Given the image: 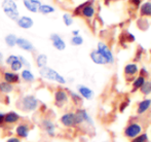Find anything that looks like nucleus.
<instances>
[{"instance_id":"1","label":"nucleus","mask_w":151,"mask_h":142,"mask_svg":"<svg viewBox=\"0 0 151 142\" xmlns=\"http://www.w3.org/2000/svg\"><path fill=\"white\" fill-rule=\"evenodd\" d=\"M40 106V102L37 99V97L34 96V95L28 94V95H24L20 100L17 102V107L23 112H34L39 108Z\"/></svg>"},{"instance_id":"2","label":"nucleus","mask_w":151,"mask_h":142,"mask_svg":"<svg viewBox=\"0 0 151 142\" xmlns=\"http://www.w3.org/2000/svg\"><path fill=\"white\" fill-rule=\"evenodd\" d=\"M39 75L42 78L47 80H52L59 84H66V78L63 75H61L58 71H56L55 69L50 68V67H43V68L39 69Z\"/></svg>"},{"instance_id":"3","label":"nucleus","mask_w":151,"mask_h":142,"mask_svg":"<svg viewBox=\"0 0 151 142\" xmlns=\"http://www.w3.org/2000/svg\"><path fill=\"white\" fill-rule=\"evenodd\" d=\"M1 6H2V10L6 14V17L9 18L12 21H17L20 18L18 4L16 3L14 0H3Z\"/></svg>"},{"instance_id":"4","label":"nucleus","mask_w":151,"mask_h":142,"mask_svg":"<svg viewBox=\"0 0 151 142\" xmlns=\"http://www.w3.org/2000/svg\"><path fill=\"white\" fill-rule=\"evenodd\" d=\"M75 113V120L77 126H81V125L86 124V126L93 127V120L91 118L90 113L88 112V110L84 108H77L74 111Z\"/></svg>"},{"instance_id":"5","label":"nucleus","mask_w":151,"mask_h":142,"mask_svg":"<svg viewBox=\"0 0 151 142\" xmlns=\"http://www.w3.org/2000/svg\"><path fill=\"white\" fill-rule=\"evenodd\" d=\"M40 128L48 137H55L57 135V125L52 118L43 117L40 120Z\"/></svg>"},{"instance_id":"6","label":"nucleus","mask_w":151,"mask_h":142,"mask_svg":"<svg viewBox=\"0 0 151 142\" xmlns=\"http://www.w3.org/2000/svg\"><path fill=\"white\" fill-rule=\"evenodd\" d=\"M69 95L68 92L64 89H58L54 93V103L57 107L63 108L69 102Z\"/></svg>"},{"instance_id":"7","label":"nucleus","mask_w":151,"mask_h":142,"mask_svg":"<svg viewBox=\"0 0 151 142\" xmlns=\"http://www.w3.org/2000/svg\"><path fill=\"white\" fill-rule=\"evenodd\" d=\"M60 124L65 128H75V127H77L74 111H68L62 114L60 117Z\"/></svg>"},{"instance_id":"8","label":"nucleus","mask_w":151,"mask_h":142,"mask_svg":"<svg viewBox=\"0 0 151 142\" xmlns=\"http://www.w3.org/2000/svg\"><path fill=\"white\" fill-rule=\"evenodd\" d=\"M30 126L24 122H20L19 124H17L16 128H14V134L20 139H27L30 135Z\"/></svg>"},{"instance_id":"9","label":"nucleus","mask_w":151,"mask_h":142,"mask_svg":"<svg viewBox=\"0 0 151 142\" xmlns=\"http://www.w3.org/2000/svg\"><path fill=\"white\" fill-rule=\"evenodd\" d=\"M97 50L106 59L108 64H113L114 63V57L113 54H112L111 50L108 48V45L103 41H100L98 42V48Z\"/></svg>"},{"instance_id":"10","label":"nucleus","mask_w":151,"mask_h":142,"mask_svg":"<svg viewBox=\"0 0 151 142\" xmlns=\"http://www.w3.org/2000/svg\"><path fill=\"white\" fill-rule=\"evenodd\" d=\"M124 136L127 138L134 139L142 133V126L138 123H132V124L127 125L124 129Z\"/></svg>"},{"instance_id":"11","label":"nucleus","mask_w":151,"mask_h":142,"mask_svg":"<svg viewBox=\"0 0 151 142\" xmlns=\"http://www.w3.org/2000/svg\"><path fill=\"white\" fill-rule=\"evenodd\" d=\"M22 117L21 115L16 111H8L5 113L4 115V123H5V126H14V125H17L21 122Z\"/></svg>"},{"instance_id":"12","label":"nucleus","mask_w":151,"mask_h":142,"mask_svg":"<svg viewBox=\"0 0 151 142\" xmlns=\"http://www.w3.org/2000/svg\"><path fill=\"white\" fill-rule=\"evenodd\" d=\"M2 77H3V81L12 84V86L19 84L21 81L20 74H18L17 72H12L10 70L4 71L3 74H2Z\"/></svg>"},{"instance_id":"13","label":"nucleus","mask_w":151,"mask_h":142,"mask_svg":"<svg viewBox=\"0 0 151 142\" xmlns=\"http://www.w3.org/2000/svg\"><path fill=\"white\" fill-rule=\"evenodd\" d=\"M77 93L82 99H86V100H91L93 98V95H95L93 91L88 86H84V84H78Z\"/></svg>"},{"instance_id":"14","label":"nucleus","mask_w":151,"mask_h":142,"mask_svg":"<svg viewBox=\"0 0 151 142\" xmlns=\"http://www.w3.org/2000/svg\"><path fill=\"white\" fill-rule=\"evenodd\" d=\"M50 39L52 40V46H54L56 50L62 52V50H64L66 48V42L64 41L63 38H62L59 34H57V33H52V34H50Z\"/></svg>"},{"instance_id":"15","label":"nucleus","mask_w":151,"mask_h":142,"mask_svg":"<svg viewBox=\"0 0 151 142\" xmlns=\"http://www.w3.org/2000/svg\"><path fill=\"white\" fill-rule=\"evenodd\" d=\"M17 25H18L20 28L25 29V30H28V29H31L32 27L34 26V21L33 19L30 18L28 16H23L20 17L18 20L16 21Z\"/></svg>"},{"instance_id":"16","label":"nucleus","mask_w":151,"mask_h":142,"mask_svg":"<svg viewBox=\"0 0 151 142\" xmlns=\"http://www.w3.org/2000/svg\"><path fill=\"white\" fill-rule=\"evenodd\" d=\"M17 45H18L21 50H25V52L31 53L35 50L33 43H32L30 40L26 39V38H24V37H18V39H17Z\"/></svg>"},{"instance_id":"17","label":"nucleus","mask_w":151,"mask_h":142,"mask_svg":"<svg viewBox=\"0 0 151 142\" xmlns=\"http://www.w3.org/2000/svg\"><path fill=\"white\" fill-rule=\"evenodd\" d=\"M23 4L30 12H37L42 2L40 0H23Z\"/></svg>"},{"instance_id":"18","label":"nucleus","mask_w":151,"mask_h":142,"mask_svg":"<svg viewBox=\"0 0 151 142\" xmlns=\"http://www.w3.org/2000/svg\"><path fill=\"white\" fill-rule=\"evenodd\" d=\"M78 8H81V14L86 19L93 18V14H95V8H93V5L88 3L82 4V5L78 6Z\"/></svg>"},{"instance_id":"19","label":"nucleus","mask_w":151,"mask_h":142,"mask_svg":"<svg viewBox=\"0 0 151 142\" xmlns=\"http://www.w3.org/2000/svg\"><path fill=\"white\" fill-rule=\"evenodd\" d=\"M90 57L91 59V61H93L95 64H98V65H105V64H108L107 61H106V59L104 58L103 56H102L101 54H100L99 52H98L97 50H93V52L90 54Z\"/></svg>"},{"instance_id":"20","label":"nucleus","mask_w":151,"mask_h":142,"mask_svg":"<svg viewBox=\"0 0 151 142\" xmlns=\"http://www.w3.org/2000/svg\"><path fill=\"white\" fill-rule=\"evenodd\" d=\"M151 106V99H144L141 102H139L137 107L138 114H144Z\"/></svg>"},{"instance_id":"21","label":"nucleus","mask_w":151,"mask_h":142,"mask_svg":"<svg viewBox=\"0 0 151 142\" xmlns=\"http://www.w3.org/2000/svg\"><path fill=\"white\" fill-rule=\"evenodd\" d=\"M21 79H23L25 82H28V84H31L35 80V75L32 73V71L30 69H23L22 72H21V75H20Z\"/></svg>"},{"instance_id":"22","label":"nucleus","mask_w":151,"mask_h":142,"mask_svg":"<svg viewBox=\"0 0 151 142\" xmlns=\"http://www.w3.org/2000/svg\"><path fill=\"white\" fill-rule=\"evenodd\" d=\"M123 71H124L125 75L133 76V75H135V74L138 73V71H139V67H138V65L135 64V63H129V64L125 65L124 70Z\"/></svg>"},{"instance_id":"23","label":"nucleus","mask_w":151,"mask_h":142,"mask_svg":"<svg viewBox=\"0 0 151 142\" xmlns=\"http://www.w3.org/2000/svg\"><path fill=\"white\" fill-rule=\"evenodd\" d=\"M14 90V86L7 84L5 81H0V93L3 95H8L12 93Z\"/></svg>"},{"instance_id":"24","label":"nucleus","mask_w":151,"mask_h":142,"mask_svg":"<svg viewBox=\"0 0 151 142\" xmlns=\"http://www.w3.org/2000/svg\"><path fill=\"white\" fill-rule=\"evenodd\" d=\"M17 39H18V36L16 34H12V33H9L4 37V42L8 48H14V46L17 45Z\"/></svg>"},{"instance_id":"25","label":"nucleus","mask_w":151,"mask_h":142,"mask_svg":"<svg viewBox=\"0 0 151 142\" xmlns=\"http://www.w3.org/2000/svg\"><path fill=\"white\" fill-rule=\"evenodd\" d=\"M36 65L38 68H43L47 65V56L45 54H39L36 57Z\"/></svg>"},{"instance_id":"26","label":"nucleus","mask_w":151,"mask_h":142,"mask_svg":"<svg viewBox=\"0 0 151 142\" xmlns=\"http://www.w3.org/2000/svg\"><path fill=\"white\" fill-rule=\"evenodd\" d=\"M68 95H69V98H71V101L73 102V104H75L76 106H79L82 103V98L79 96L78 93L72 92V91H68Z\"/></svg>"},{"instance_id":"27","label":"nucleus","mask_w":151,"mask_h":142,"mask_svg":"<svg viewBox=\"0 0 151 142\" xmlns=\"http://www.w3.org/2000/svg\"><path fill=\"white\" fill-rule=\"evenodd\" d=\"M55 7L52 5H50V4H43L42 3L41 5H40L39 9H38V12H40V14H52V12H55Z\"/></svg>"},{"instance_id":"28","label":"nucleus","mask_w":151,"mask_h":142,"mask_svg":"<svg viewBox=\"0 0 151 142\" xmlns=\"http://www.w3.org/2000/svg\"><path fill=\"white\" fill-rule=\"evenodd\" d=\"M141 14L146 17H151V2H145L141 6Z\"/></svg>"},{"instance_id":"29","label":"nucleus","mask_w":151,"mask_h":142,"mask_svg":"<svg viewBox=\"0 0 151 142\" xmlns=\"http://www.w3.org/2000/svg\"><path fill=\"white\" fill-rule=\"evenodd\" d=\"M140 91L143 95L147 96V95H150L151 94V81H146L143 84V86L140 88Z\"/></svg>"},{"instance_id":"30","label":"nucleus","mask_w":151,"mask_h":142,"mask_svg":"<svg viewBox=\"0 0 151 142\" xmlns=\"http://www.w3.org/2000/svg\"><path fill=\"white\" fill-rule=\"evenodd\" d=\"M144 82H145V77H144V76H138L133 82V88H134L133 91H136V90H138V89H140L143 86Z\"/></svg>"},{"instance_id":"31","label":"nucleus","mask_w":151,"mask_h":142,"mask_svg":"<svg viewBox=\"0 0 151 142\" xmlns=\"http://www.w3.org/2000/svg\"><path fill=\"white\" fill-rule=\"evenodd\" d=\"M9 68H10V71L17 72V73H18L19 71H21L23 69V65L21 64V62L18 59V60H16L14 62H12V64L9 65Z\"/></svg>"},{"instance_id":"32","label":"nucleus","mask_w":151,"mask_h":142,"mask_svg":"<svg viewBox=\"0 0 151 142\" xmlns=\"http://www.w3.org/2000/svg\"><path fill=\"white\" fill-rule=\"evenodd\" d=\"M70 42H71L72 45L74 46H79L83 43V38L81 37L80 35L77 36H72V38L70 39Z\"/></svg>"},{"instance_id":"33","label":"nucleus","mask_w":151,"mask_h":142,"mask_svg":"<svg viewBox=\"0 0 151 142\" xmlns=\"http://www.w3.org/2000/svg\"><path fill=\"white\" fill-rule=\"evenodd\" d=\"M149 138H148L147 133H142V134L138 135L134 139H132V142H148Z\"/></svg>"},{"instance_id":"34","label":"nucleus","mask_w":151,"mask_h":142,"mask_svg":"<svg viewBox=\"0 0 151 142\" xmlns=\"http://www.w3.org/2000/svg\"><path fill=\"white\" fill-rule=\"evenodd\" d=\"M63 22H64V24H65L66 26L69 27V26H71V25L73 24V18H72L71 14H63Z\"/></svg>"},{"instance_id":"35","label":"nucleus","mask_w":151,"mask_h":142,"mask_svg":"<svg viewBox=\"0 0 151 142\" xmlns=\"http://www.w3.org/2000/svg\"><path fill=\"white\" fill-rule=\"evenodd\" d=\"M18 59H19V61L21 62V64L23 65V67H26V69H30V68H31L30 62H29V61L27 60V59L25 58L24 56H22V55H19V56H18Z\"/></svg>"},{"instance_id":"36","label":"nucleus","mask_w":151,"mask_h":142,"mask_svg":"<svg viewBox=\"0 0 151 142\" xmlns=\"http://www.w3.org/2000/svg\"><path fill=\"white\" fill-rule=\"evenodd\" d=\"M16 60H18V56L17 55H9L7 58L5 59V64L9 66L12 62H14Z\"/></svg>"},{"instance_id":"37","label":"nucleus","mask_w":151,"mask_h":142,"mask_svg":"<svg viewBox=\"0 0 151 142\" xmlns=\"http://www.w3.org/2000/svg\"><path fill=\"white\" fill-rule=\"evenodd\" d=\"M4 115L5 113L0 111V129H3L5 127V123H4Z\"/></svg>"},{"instance_id":"38","label":"nucleus","mask_w":151,"mask_h":142,"mask_svg":"<svg viewBox=\"0 0 151 142\" xmlns=\"http://www.w3.org/2000/svg\"><path fill=\"white\" fill-rule=\"evenodd\" d=\"M5 142H22V139H20L17 136H12V137H8Z\"/></svg>"},{"instance_id":"39","label":"nucleus","mask_w":151,"mask_h":142,"mask_svg":"<svg viewBox=\"0 0 151 142\" xmlns=\"http://www.w3.org/2000/svg\"><path fill=\"white\" fill-rule=\"evenodd\" d=\"M129 104V103L127 102V103H123V104H121V105H120V111H123V110L125 109V107H127Z\"/></svg>"},{"instance_id":"40","label":"nucleus","mask_w":151,"mask_h":142,"mask_svg":"<svg viewBox=\"0 0 151 142\" xmlns=\"http://www.w3.org/2000/svg\"><path fill=\"white\" fill-rule=\"evenodd\" d=\"M4 61V58H3V54H2L1 52H0V65H2V63H3Z\"/></svg>"},{"instance_id":"41","label":"nucleus","mask_w":151,"mask_h":142,"mask_svg":"<svg viewBox=\"0 0 151 142\" xmlns=\"http://www.w3.org/2000/svg\"><path fill=\"white\" fill-rule=\"evenodd\" d=\"M72 34H73V36L79 35V30H73V31H72Z\"/></svg>"},{"instance_id":"42","label":"nucleus","mask_w":151,"mask_h":142,"mask_svg":"<svg viewBox=\"0 0 151 142\" xmlns=\"http://www.w3.org/2000/svg\"><path fill=\"white\" fill-rule=\"evenodd\" d=\"M104 142H108V141H104Z\"/></svg>"},{"instance_id":"43","label":"nucleus","mask_w":151,"mask_h":142,"mask_svg":"<svg viewBox=\"0 0 151 142\" xmlns=\"http://www.w3.org/2000/svg\"><path fill=\"white\" fill-rule=\"evenodd\" d=\"M14 1H16V0H14Z\"/></svg>"}]
</instances>
